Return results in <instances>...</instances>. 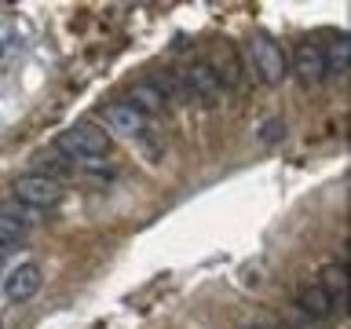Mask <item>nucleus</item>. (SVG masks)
<instances>
[{"instance_id": "obj_2", "label": "nucleus", "mask_w": 351, "mask_h": 329, "mask_svg": "<svg viewBox=\"0 0 351 329\" xmlns=\"http://www.w3.org/2000/svg\"><path fill=\"white\" fill-rule=\"evenodd\" d=\"M11 194H15L19 205H26L29 212H48L62 202V183L59 180H48V175H19L15 183H11Z\"/></svg>"}, {"instance_id": "obj_13", "label": "nucleus", "mask_w": 351, "mask_h": 329, "mask_svg": "<svg viewBox=\"0 0 351 329\" xmlns=\"http://www.w3.org/2000/svg\"><path fill=\"white\" fill-rule=\"evenodd\" d=\"M22 234H26V227L19 223V219L11 216H0V252H8L11 245H19Z\"/></svg>"}, {"instance_id": "obj_15", "label": "nucleus", "mask_w": 351, "mask_h": 329, "mask_svg": "<svg viewBox=\"0 0 351 329\" xmlns=\"http://www.w3.org/2000/svg\"><path fill=\"white\" fill-rule=\"evenodd\" d=\"M241 329H263V326H241Z\"/></svg>"}, {"instance_id": "obj_9", "label": "nucleus", "mask_w": 351, "mask_h": 329, "mask_svg": "<svg viewBox=\"0 0 351 329\" xmlns=\"http://www.w3.org/2000/svg\"><path fill=\"white\" fill-rule=\"evenodd\" d=\"M315 285L340 307V304H344V293H348V267H344V263H322Z\"/></svg>"}, {"instance_id": "obj_4", "label": "nucleus", "mask_w": 351, "mask_h": 329, "mask_svg": "<svg viewBox=\"0 0 351 329\" xmlns=\"http://www.w3.org/2000/svg\"><path fill=\"white\" fill-rule=\"evenodd\" d=\"M183 92L191 99H197L202 106H219V99H223V88H219V81H216V73H213V66H208V62L186 66Z\"/></svg>"}, {"instance_id": "obj_8", "label": "nucleus", "mask_w": 351, "mask_h": 329, "mask_svg": "<svg viewBox=\"0 0 351 329\" xmlns=\"http://www.w3.org/2000/svg\"><path fill=\"white\" fill-rule=\"evenodd\" d=\"M103 121H106L110 132H117V136H139V132L147 128V117H143L139 110H132L125 99H121V103H106Z\"/></svg>"}, {"instance_id": "obj_12", "label": "nucleus", "mask_w": 351, "mask_h": 329, "mask_svg": "<svg viewBox=\"0 0 351 329\" xmlns=\"http://www.w3.org/2000/svg\"><path fill=\"white\" fill-rule=\"evenodd\" d=\"M73 172V161L62 158V154H48V158L37 161V175H48V180H55V175H70Z\"/></svg>"}, {"instance_id": "obj_5", "label": "nucleus", "mask_w": 351, "mask_h": 329, "mask_svg": "<svg viewBox=\"0 0 351 329\" xmlns=\"http://www.w3.org/2000/svg\"><path fill=\"white\" fill-rule=\"evenodd\" d=\"M40 282H44V274H40L37 263H19V267L4 278V296L11 304H26L40 293Z\"/></svg>"}, {"instance_id": "obj_6", "label": "nucleus", "mask_w": 351, "mask_h": 329, "mask_svg": "<svg viewBox=\"0 0 351 329\" xmlns=\"http://www.w3.org/2000/svg\"><path fill=\"white\" fill-rule=\"evenodd\" d=\"M293 70H296V81L304 88H318L326 81V62H322V48L311 40H304L293 55Z\"/></svg>"}, {"instance_id": "obj_10", "label": "nucleus", "mask_w": 351, "mask_h": 329, "mask_svg": "<svg viewBox=\"0 0 351 329\" xmlns=\"http://www.w3.org/2000/svg\"><path fill=\"white\" fill-rule=\"evenodd\" d=\"M348 59H351V40L344 33H337L333 44L322 48V62H326V77H344L348 73Z\"/></svg>"}, {"instance_id": "obj_3", "label": "nucleus", "mask_w": 351, "mask_h": 329, "mask_svg": "<svg viewBox=\"0 0 351 329\" xmlns=\"http://www.w3.org/2000/svg\"><path fill=\"white\" fill-rule=\"evenodd\" d=\"M249 55H252V66H256V77H260L263 84H282V77H285V55H282V48L271 37L256 33L252 44H249Z\"/></svg>"}, {"instance_id": "obj_1", "label": "nucleus", "mask_w": 351, "mask_h": 329, "mask_svg": "<svg viewBox=\"0 0 351 329\" xmlns=\"http://www.w3.org/2000/svg\"><path fill=\"white\" fill-rule=\"evenodd\" d=\"M110 147H114V139H110V132L95 128V125H73L70 132H62L59 143H55V150L62 154V158H73V161H92V158H106Z\"/></svg>"}, {"instance_id": "obj_11", "label": "nucleus", "mask_w": 351, "mask_h": 329, "mask_svg": "<svg viewBox=\"0 0 351 329\" xmlns=\"http://www.w3.org/2000/svg\"><path fill=\"white\" fill-rule=\"evenodd\" d=\"M296 307H300L304 315H311V318H329V315L337 311V304L329 300L318 285H304V289L296 293Z\"/></svg>"}, {"instance_id": "obj_17", "label": "nucleus", "mask_w": 351, "mask_h": 329, "mask_svg": "<svg viewBox=\"0 0 351 329\" xmlns=\"http://www.w3.org/2000/svg\"><path fill=\"white\" fill-rule=\"evenodd\" d=\"M0 55H4V48H0Z\"/></svg>"}, {"instance_id": "obj_14", "label": "nucleus", "mask_w": 351, "mask_h": 329, "mask_svg": "<svg viewBox=\"0 0 351 329\" xmlns=\"http://www.w3.org/2000/svg\"><path fill=\"white\" fill-rule=\"evenodd\" d=\"M285 136V125L282 121H267V125H260V139L263 143H278Z\"/></svg>"}, {"instance_id": "obj_16", "label": "nucleus", "mask_w": 351, "mask_h": 329, "mask_svg": "<svg viewBox=\"0 0 351 329\" xmlns=\"http://www.w3.org/2000/svg\"><path fill=\"white\" fill-rule=\"evenodd\" d=\"M0 329H4V318H0Z\"/></svg>"}, {"instance_id": "obj_7", "label": "nucleus", "mask_w": 351, "mask_h": 329, "mask_svg": "<svg viewBox=\"0 0 351 329\" xmlns=\"http://www.w3.org/2000/svg\"><path fill=\"white\" fill-rule=\"evenodd\" d=\"M125 103H128L132 110H139L143 117H158V114H165V110H169V99L161 95V88L154 84V81H136V84L128 88Z\"/></svg>"}]
</instances>
